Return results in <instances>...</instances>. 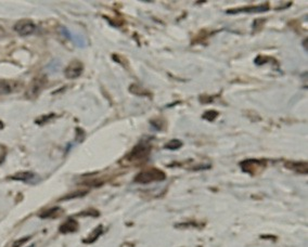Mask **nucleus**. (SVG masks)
<instances>
[{"label":"nucleus","mask_w":308,"mask_h":247,"mask_svg":"<svg viewBox=\"0 0 308 247\" xmlns=\"http://www.w3.org/2000/svg\"><path fill=\"white\" fill-rule=\"evenodd\" d=\"M152 144L149 140H142L133 148V150L127 154L126 160L129 163H144L151 154Z\"/></svg>","instance_id":"f257e3e1"},{"label":"nucleus","mask_w":308,"mask_h":247,"mask_svg":"<svg viewBox=\"0 0 308 247\" xmlns=\"http://www.w3.org/2000/svg\"><path fill=\"white\" fill-rule=\"evenodd\" d=\"M166 179V173L158 168H150L140 171L137 176L135 177V182L140 184H149L156 181H164Z\"/></svg>","instance_id":"f03ea898"},{"label":"nucleus","mask_w":308,"mask_h":247,"mask_svg":"<svg viewBox=\"0 0 308 247\" xmlns=\"http://www.w3.org/2000/svg\"><path fill=\"white\" fill-rule=\"evenodd\" d=\"M46 85H47V77L45 75L36 76L31 82V83H29V86L26 90L25 97L29 100H35L36 98H38V95L46 88Z\"/></svg>","instance_id":"7ed1b4c3"},{"label":"nucleus","mask_w":308,"mask_h":247,"mask_svg":"<svg viewBox=\"0 0 308 247\" xmlns=\"http://www.w3.org/2000/svg\"><path fill=\"white\" fill-rule=\"evenodd\" d=\"M240 167L244 172L250 173V174H252V176H254V174H257L265 169L266 161L250 159V160L241 162Z\"/></svg>","instance_id":"20e7f679"},{"label":"nucleus","mask_w":308,"mask_h":247,"mask_svg":"<svg viewBox=\"0 0 308 247\" xmlns=\"http://www.w3.org/2000/svg\"><path fill=\"white\" fill-rule=\"evenodd\" d=\"M269 10V4L262 3L259 5H247V7H242L238 9H230L227 10V14H239V13H262V12H266Z\"/></svg>","instance_id":"39448f33"},{"label":"nucleus","mask_w":308,"mask_h":247,"mask_svg":"<svg viewBox=\"0 0 308 247\" xmlns=\"http://www.w3.org/2000/svg\"><path fill=\"white\" fill-rule=\"evenodd\" d=\"M14 31L20 36H29L36 31V24L31 20H20L14 25Z\"/></svg>","instance_id":"423d86ee"},{"label":"nucleus","mask_w":308,"mask_h":247,"mask_svg":"<svg viewBox=\"0 0 308 247\" xmlns=\"http://www.w3.org/2000/svg\"><path fill=\"white\" fill-rule=\"evenodd\" d=\"M82 71H84V65L78 60H74V61L71 62L68 68L65 69L64 74L65 77L69 78V80H75V78H78L81 74Z\"/></svg>","instance_id":"0eeeda50"},{"label":"nucleus","mask_w":308,"mask_h":247,"mask_svg":"<svg viewBox=\"0 0 308 247\" xmlns=\"http://www.w3.org/2000/svg\"><path fill=\"white\" fill-rule=\"evenodd\" d=\"M286 167L289 168V169L294 170L300 173H304V174L307 173V170H308L307 162H287Z\"/></svg>","instance_id":"6e6552de"},{"label":"nucleus","mask_w":308,"mask_h":247,"mask_svg":"<svg viewBox=\"0 0 308 247\" xmlns=\"http://www.w3.org/2000/svg\"><path fill=\"white\" fill-rule=\"evenodd\" d=\"M78 229V222L74 219H69L60 227L61 233H73Z\"/></svg>","instance_id":"1a4fd4ad"},{"label":"nucleus","mask_w":308,"mask_h":247,"mask_svg":"<svg viewBox=\"0 0 308 247\" xmlns=\"http://www.w3.org/2000/svg\"><path fill=\"white\" fill-rule=\"evenodd\" d=\"M15 89V82L7 81V80H0V94H9Z\"/></svg>","instance_id":"9d476101"},{"label":"nucleus","mask_w":308,"mask_h":247,"mask_svg":"<svg viewBox=\"0 0 308 247\" xmlns=\"http://www.w3.org/2000/svg\"><path fill=\"white\" fill-rule=\"evenodd\" d=\"M129 91L134 94L141 95V97H151V92H149L148 90L144 88H141L138 85H136V83H134V85L129 87Z\"/></svg>","instance_id":"9b49d317"},{"label":"nucleus","mask_w":308,"mask_h":247,"mask_svg":"<svg viewBox=\"0 0 308 247\" xmlns=\"http://www.w3.org/2000/svg\"><path fill=\"white\" fill-rule=\"evenodd\" d=\"M10 178L13 180H19V181H28V180L34 178V173L29 171H21L15 173L14 176H11Z\"/></svg>","instance_id":"f8f14e48"},{"label":"nucleus","mask_w":308,"mask_h":247,"mask_svg":"<svg viewBox=\"0 0 308 247\" xmlns=\"http://www.w3.org/2000/svg\"><path fill=\"white\" fill-rule=\"evenodd\" d=\"M102 233H103V227H102V226H99V227H97L96 229H94V230L92 231V233L90 234V236L88 237V239L84 240V242H85V243H92V242H94V241H96L100 236H101Z\"/></svg>","instance_id":"ddd939ff"},{"label":"nucleus","mask_w":308,"mask_h":247,"mask_svg":"<svg viewBox=\"0 0 308 247\" xmlns=\"http://www.w3.org/2000/svg\"><path fill=\"white\" fill-rule=\"evenodd\" d=\"M182 146H183V143L181 140L173 139V140H170L169 142L165 144L164 148L166 150H169V151H176V150H179Z\"/></svg>","instance_id":"4468645a"},{"label":"nucleus","mask_w":308,"mask_h":247,"mask_svg":"<svg viewBox=\"0 0 308 247\" xmlns=\"http://www.w3.org/2000/svg\"><path fill=\"white\" fill-rule=\"evenodd\" d=\"M61 209L59 207H55V208H51L49 210H47V212L43 213L40 215L41 218H55V217H57L59 214H60Z\"/></svg>","instance_id":"2eb2a0df"},{"label":"nucleus","mask_w":308,"mask_h":247,"mask_svg":"<svg viewBox=\"0 0 308 247\" xmlns=\"http://www.w3.org/2000/svg\"><path fill=\"white\" fill-rule=\"evenodd\" d=\"M218 115H219V113H218V112H216V111H214V110H212V111H206V112L203 114V116H202V117H203L204 119H206V120H209V122H213V120L217 118Z\"/></svg>","instance_id":"dca6fc26"},{"label":"nucleus","mask_w":308,"mask_h":247,"mask_svg":"<svg viewBox=\"0 0 308 247\" xmlns=\"http://www.w3.org/2000/svg\"><path fill=\"white\" fill-rule=\"evenodd\" d=\"M272 60V58H268V57H263V56H257L256 59L254 60V63H255L257 66H260V65H264L266 63L270 62Z\"/></svg>","instance_id":"f3484780"},{"label":"nucleus","mask_w":308,"mask_h":247,"mask_svg":"<svg viewBox=\"0 0 308 247\" xmlns=\"http://www.w3.org/2000/svg\"><path fill=\"white\" fill-rule=\"evenodd\" d=\"M28 240H29V237H27V238H23V239H21V240H17V241H15V242H14L12 245H11V247H21L23 244L26 243Z\"/></svg>","instance_id":"a211bd4d"},{"label":"nucleus","mask_w":308,"mask_h":247,"mask_svg":"<svg viewBox=\"0 0 308 247\" xmlns=\"http://www.w3.org/2000/svg\"><path fill=\"white\" fill-rule=\"evenodd\" d=\"M86 194V192H78V193H74V194H72V195H69V196H65L63 200H69V198H73V197H75V196H81V195H85Z\"/></svg>","instance_id":"6ab92c4d"},{"label":"nucleus","mask_w":308,"mask_h":247,"mask_svg":"<svg viewBox=\"0 0 308 247\" xmlns=\"http://www.w3.org/2000/svg\"><path fill=\"white\" fill-rule=\"evenodd\" d=\"M5 35H7V33H5L4 29L1 26H0V38L5 37Z\"/></svg>","instance_id":"aec40b11"},{"label":"nucleus","mask_w":308,"mask_h":247,"mask_svg":"<svg viewBox=\"0 0 308 247\" xmlns=\"http://www.w3.org/2000/svg\"><path fill=\"white\" fill-rule=\"evenodd\" d=\"M3 127H4V125H3V123L1 122V120H0V130L3 129Z\"/></svg>","instance_id":"412c9836"}]
</instances>
